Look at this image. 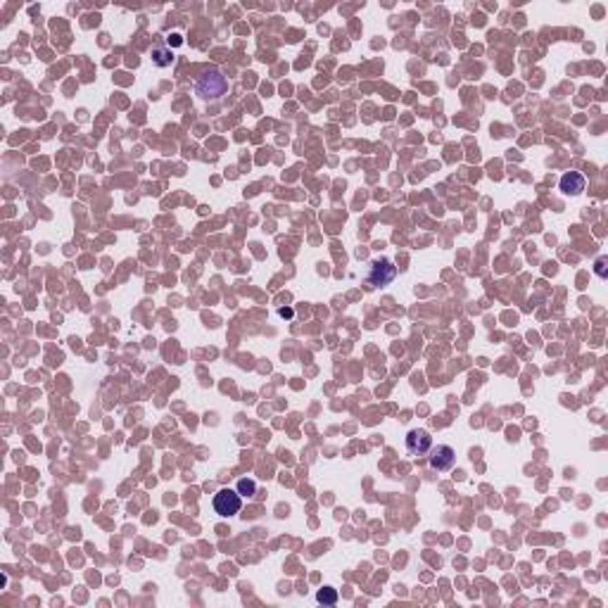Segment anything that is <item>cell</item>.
<instances>
[{"label": "cell", "mask_w": 608, "mask_h": 608, "mask_svg": "<svg viewBox=\"0 0 608 608\" xmlns=\"http://www.w3.org/2000/svg\"><path fill=\"white\" fill-rule=\"evenodd\" d=\"M228 90V81L219 69H209L195 81V93L202 100H219Z\"/></svg>", "instance_id": "6da1fadb"}, {"label": "cell", "mask_w": 608, "mask_h": 608, "mask_svg": "<svg viewBox=\"0 0 608 608\" xmlns=\"http://www.w3.org/2000/svg\"><path fill=\"white\" fill-rule=\"evenodd\" d=\"M214 511H217L222 518H231V516L240 513V509H243V497L238 494V489H219L217 494H214V502H212Z\"/></svg>", "instance_id": "7a4b0ae2"}, {"label": "cell", "mask_w": 608, "mask_h": 608, "mask_svg": "<svg viewBox=\"0 0 608 608\" xmlns=\"http://www.w3.org/2000/svg\"><path fill=\"white\" fill-rule=\"evenodd\" d=\"M428 461H430V468L438 473H447L451 471V466H454L456 461V451L451 449L449 444H438V447H430L428 451Z\"/></svg>", "instance_id": "3957f363"}, {"label": "cell", "mask_w": 608, "mask_h": 608, "mask_svg": "<svg viewBox=\"0 0 608 608\" xmlns=\"http://www.w3.org/2000/svg\"><path fill=\"white\" fill-rule=\"evenodd\" d=\"M395 276H397L395 264H392L390 259H375V262H371V271H369V278H366V281H369L371 288H378V285H387Z\"/></svg>", "instance_id": "277c9868"}, {"label": "cell", "mask_w": 608, "mask_h": 608, "mask_svg": "<svg viewBox=\"0 0 608 608\" xmlns=\"http://www.w3.org/2000/svg\"><path fill=\"white\" fill-rule=\"evenodd\" d=\"M430 447H433V438H430L428 430L423 428H416L411 430V433L406 435V451L411 456H423L430 451Z\"/></svg>", "instance_id": "5b68a950"}, {"label": "cell", "mask_w": 608, "mask_h": 608, "mask_svg": "<svg viewBox=\"0 0 608 608\" xmlns=\"http://www.w3.org/2000/svg\"><path fill=\"white\" fill-rule=\"evenodd\" d=\"M561 190L566 195H580L585 190V176L578 174V171H568V174L561 176Z\"/></svg>", "instance_id": "8992f818"}, {"label": "cell", "mask_w": 608, "mask_h": 608, "mask_svg": "<svg viewBox=\"0 0 608 608\" xmlns=\"http://www.w3.org/2000/svg\"><path fill=\"white\" fill-rule=\"evenodd\" d=\"M316 601H319V604H324V606H335L337 604V591L333 587H324L319 594H316Z\"/></svg>", "instance_id": "52a82bcc"}, {"label": "cell", "mask_w": 608, "mask_h": 608, "mask_svg": "<svg viewBox=\"0 0 608 608\" xmlns=\"http://www.w3.org/2000/svg\"><path fill=\"white\" fill-rule=\"evenodd\" d=\"M257 492V485L255 480H247V478H243V480H238V494L240 497H252V494Z\"/></svg>", "instance_id": "ba28073f"}, {"label": "cell", "mask_w": 608, "mask_h": 608, "mask_svg": "<svg viewBox=\"0 0 608 608\" xmlns=\"http://www.w3.org/2000/svg\"><path fill=\"white\" fill-rule=\"evenodd\" d=\"M153 57L159 67H166V64H171V60H174V55H171L169 50H164V48H157V50L153 52Z\"/></svg>", "instance_id": "9c48e42d"}]
</instances>
